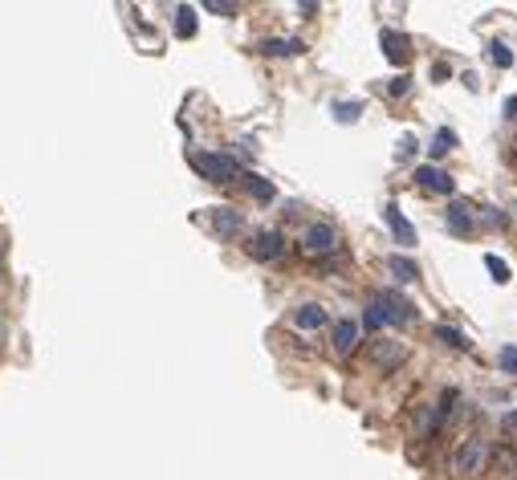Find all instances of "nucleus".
<instances>
[{
  "instance_id": "obj_17",
  "label": "nucleus",
  "mask_w": 517,
  "mask_h": 480,
  "mask_svg": "<svg viewBox=\"0 0 517 480\" xmlns=\"http://www.w3.org/2000/svg\"><path fill=\"white\" fill-rule=\"evenodd\" d=\"M448 228L460 236V232H473V216H469V208L465 204H452L448 208Z\"/></svg>"
},
{
  "instance_id": "obj_18",
  "label": "nucleus",
  "mask_w": 517,
  "mask_h": 480,
  "mask_svg": "<svg viewBox=\"0 0 517 480\" xmlns=\"http://www.w3.org/2000/svg\"><path fill=\"white\" fill-rule=\"evenodd\" d=\"M363 326H367V330H383V326H391L387 309L379 306L375 298H371V306H367V313H363Z\"/></svg>"
},
{
  "instance_id": "obj_27",
  "label": "nucleus",
  "mask_w": 517,
  "mask_h": 480,
  "mask_svg": "<svg viewBox=\"0 0 517 480\" xmlns=\"http://www.w3.org/2000/svg\"><path fill=\"white\" fill-rule=\"evenodd\" d=\"M204 8H208V12H224V17H228V12H236V4H228V0H208Z\"/></svg>"
},
{
  "instance_id": "obj_24",
  "label": "nucleus",
  "mask_w": 517,
  "mask_h": 480,
  "mask_svg": "<svg viewBox=\"0 0 517 480\" xmlns=\"http://www.w3.org/2000/svg\"><path fill=\"white\" fill-rule=\"evenodd\" d=\"M485 269H489V273H493V281H497V285H505V281H509V264H505V261H497V257H493V253H489V257H485Z\"/></svg>"
},
{
  "instance_id": "obj_23",
  "label": "nucleus",
  "mask_w": 517,
  "mask_h": 480,
  "mask_svg": "<svg viewBox=\"0 0 517 480\" xmlns=\"http://www.w3.org/2000/svg\"><path fill=\"white\" fill-rule=\"evenodd\" d=\"M497 366H501L505 375H517V346H501L497 350Z\"/></svg>"
},
{
  "instance_id": "obj_25",
  "label": "nucleus",
  "mask_w": 517,
  "mask_h": 480,
  "mask_svg": "<svg viewBox=\"0 0 517 480\" xmlns=\"http://www.w3.org/2000/svg\"><path fill=\"white\" fill-rule=\"evenodd\" d=\"M358 110H363L358 102H338V106H334V118H338V123H354Z\"/></svg>"
},
{
  "instance_id": "obj_8",
  "label": "nucleus",
  "mask_w": 517,
  "mask_h": 480,
  "mask_svg": "<svg viewBox=\"0 0 517 480\" xmlns=\"http://www.w3.org/2000/svg\"><path fill=\"white\" fill-rule=\"evenodd\" d=\"M358 346V322L354 317H338L334 322V354H350Z\"/></svg>"
},
{
  "instance_id": "obj_26",
  "label": "nucleus",
  "mask_w": 517,
  "mask_h": 480,
  "mask_svg": "<svg viewBox=\"0 0 517 480\" xmlns=\"http://www.w3.org/2000/svg\"><path fill=\"white\" fill-rule=\"evenodd\" d=\"M391 94H395V98H403V94H407V90H412V78H407V74H399V78H395V82H391Z\"/></svg>"
},
{
  "instance_id": "obj_20",
  "label": "nucleus",
  "mask_w": 517,
  "mask_h": 480,
  "mask_svg": "<svg viewBox=\"0 0 517 480\" xmlns=\"http://www.w3.org/2000/svg\"><path fill=\"white\" fill-rule=\"evenodd\" d=\"M489 61H493L497 70H509V65H514V53H509V45H505V41H489Z\"/></svg>"
},
{
  "instance_id": "obj_13",
  "label": "nucleus",
  "mask_w": 517,
  "mask_h": 480,
  "mask_svg": "<svg viewBox=\"0 0 517 480\" xmlns=\"http://www.w3.org/2000/svg\"><path fill=\"white\" fill-rule=\"evenodd\" d=\"M387 269L395 273V281H399V285H412V281H420V264L407 261V257H399V253L387 261Z\"/></svg>"
},
{
  "instance_id": "obj_14",
  "label": "nucleus",
  "mask_w": 517,
  "mask_h": 480,
  "mask_svg": "<svg viewBox=\"0 0 517 480\" xmlns=\"http://www.w3.org/2000/svg\"><path fill=\"white\" fill-rule=\"evenodd\" d=\"M212 228L220 236H236L241 232V212H232V208H216L212 212Z\"/></svg>"
},
{
  "instance_id": "obj_4",
  "label": "nucleus",
  "mask_w": 517,
  "mask_h": 480,
  "mask_svg": "<svg viewBox=\"0 0 517 480\" xmlns=\"http://www.w3.org/2000/svg\"><path fill=\"white\" fill-rule=\"evenodd\" d=\"M281 253H285V236L277 228H261L257 236L249 240V257L253 261H277Z\"/></svg>"
},
{
  "instance_id": "obj_6",
  "label": "nucleus",
  "mask_w": 517,
  "mask_h": 480,
  "mask_svg": "<svg viewBox=\"0 0 517 480\" xmlns=\"http://www.w3.org/2000/svg\"><path fill=\"white\" fill-rule=\"evenodd\" d=\"M383 220H387L391 236H395L403 249H412V244H416V228H412V224H407V216L399 212V204H387V208H383Z\"/></svg>"
},
{
  "instance_id": "obj_30",
  "label": "nucleus",
  "mask_w": 517,
  "mask_h": 480,
  "mask_svg": "<svg viewBox=\"0 0 517 480\" xmlns=\"http://www.w3.org/2000/svg\"><path fill=\"white\" fill-rule=\"evenodd\" d=\"M505 428H517V411H505Z\"/></svg>"
},
{
  "instance_id": "obj_10",
  "label": "nucleus",
  "mask_w": 517,
  "mask_h": 480,
  "mask_svg": "<svg viewBox=\"0 0 517 480\" xmlns=\"http://www.w3.org/2000/svg\"><path fill=\"white\" fill-rule=\"evenodd\" d=\"M265 57H294V53H302L305 45L298 41V37H269V41L257 45Z\"/></svg>"
},
{
  "instance_id": "obj_19",
  "label": "nucleus",
  "mask_w": 517,
  "mask_h": 480,
  "mask_svg": "<svg viewBox=\"0 0 517 480\" xmlns=\"http://www.w3.org/2000/svg\"><path fill=\"white\" fill-rule=\"evenodd\" d=\"M175 33H179V37H192V33H196V8H187V4L175 8Z\"/></svg>"
},
{
  "instance_id": "obj_1",
  "label": "nucleus",
  "mask_w": 517,
  "mask_h": 480,
  "mask_svg": "<svg viewBox=\"0 0 517 480\" xmlns=\"http://www.w3.org/2000/svg\"><path fill=\"white\" fill-rule=\"evenodd\" d=\"M192 167L204 175V179H212V183H232L241 167H236V159L232 155H220V151H196L192 155Z\"/></svg>"
},
{
  "instance_id": "obj_7",
  "label": "nucleus",
  "mask_w": 517,
  "mask_h": 480,
  "mask_svg": "<svg viewBox=\"0 0 517 480\" xmlns=\"http://www.w3.org/2000/svg\"><path fill=\"white\" fill-rule=\"evenodd\" d=\"M375 302H379V306L387 309V317H391V322H416V317H420L412 302H403V298H399V293H391V289L375 293Z\"/></svg>"
},
{
  "instance_id": "obj_15",
  "label": "nucleus",
  "mask_w": 517,
  "mask_h": 480,
  "mask_svg": "<svg viewBox=\"0 0 517 480\" xmlns=\"http://www.w3.org/2000/svg\"><path fill=\"white\" fill-rule=\"evenodd\" d=\"M383 53H387V61H403L407 57V37H399L395 29H383Z\"/></svg>"
},
{
  "instance_id": "obj_29",
  "label": "nucleus",
  "mask_w": 517,
  "mask_h": 480,
  "mask_svg": "<svg viewBox=\"0 0 517 480\" xmlns=\"http://www.w3.org/2000/svg\"><path fill=\"white\" fill-rule=\"evenodd\" d=\"M505 114H509V118H517V98H509V102H505Z\"/></svg>"
},
{
  "instance_id": "obj_21",
  "label": "nucleus",
  "mask_w": 517,
  "mask_h": 480,
  "mask_svg": "<svg viewBox=\"0 0 517 480\" xmlns=\"http://www.w3.org/2000/svg\"><path fill=\"white\" fill-rule=\"evenodd\" d=\"M436 338H440V342H448L452 350H469V346H473V342H469L460 330H452V326H436Z\"/></svg>"
},
{
  "instance_id": "obj_3",
  "label": "nucleus",
  "mask_w": 517,
  "mask_h": 480,
  "mask_svg": "<svg viewBox=\"0 0 517 480\" xmlns=\"http://www.w3.org/2000/svg\"><path fill=\"white\" fill-rule=\"evenodd\" d=\"M338 249V232L330 228V224H310L302 232V253L305 257H326V253H334Z\"/></svg>"
},
{
  "instance_id": "obj_5",
  "label": "nucleus",
  "mask_w": 517,
  "mask_h": 480,
  "mask_svg": "<svg viewBox=\"0 0 517 480\" xmlns=\"http://www.w3.org/2000/svg\"><path fill=\"white\" fill-rule=\"evenodd\" d=\"M416 183H420L424 191H440V196H452V191H456V179L448 171H440V167H432V163L416 167Z\"/></svg>"
},
{
  "instance_id": "obj_28",
  "label": "nucleus",
  "mask_w": 517,
  "mask_h": 480,
  "mask_svg": "<svg viewBox=\"0 0 517 480\" xmlns=\"http://www.w3.org/2000/svg\"><path fill=\"white\" fill-rule=\"evenodd\" d=\"M412 151H416V138H412V134H403V138H399V151H395V155H399V159H407Z\"/></svg>"
},
{
  "instance_id": "obj_11",
  "label": "nucleus",
  "mask_w": 517,
  "mask_h": 480,
  "mask_svg": "<svg viewBox=\"0 0 517 480\" xmlns=\"http://www.w3.org/2000/svg\"><path fill=\"white\" fill-rule=\"evenodd\" d=\"M294 326H298V330H318V326H326V309L314 306V302H305V306L294 309Z\"/></svg>"
},
{
  "instance_id": "obj_12",
  "label": "nucleus",
  "mask_w": 517,
  "mask_h": 480,
  "mask_svg": "<svg viewBox=\"0 0 517 480\" xmlns=\"http://www.w3.org/2000/svg\"><path fill=\"white\" fill-rule=\"evenodd\" d=\"M493 468L501 472V480H517V448L501 444V448L493 452Z\"/></svg>"
},
{
  "instance_id": "obj_16",
  "label": "nucleus",
  "mask_w": 517,
  "mask_h": 480,
  "mask_svg": "<svg viewBox=\"0 0 517 480\" xmlns=\"http://www.w3.org/2000/svg\"><path fill=\"white\" fill-rule=\"evenodd\" d=\"M245 187H249V196L261 200V204H269V200L277 196V187H273L269 179H261V175H245Z\"/></svg>"
},
{
  "instance_id": "obj_2",
  "label": "nucleus",
  "mask_w": 517,
  "mask_h": 480,
  "mask_svg": "<svg viewBox=\"0 0 517 480\" xmlns=\"http://www.w3.org/2000/svg\"><path fill=\"white\" fill-rule=\"evenodd\" d=\"M485 456H489V448H485V439L480 436H469L460 439V448H456V456H452V472L456 477H476L480 468H485Z\"/></svg>"
},
{
  "instance_id": "obj_22",
  "label": "nucleus",
  "mask_w": 517,
  "mask_h": 480,
  "mask_svg": "<svg viewBox=\"0 0 517 480\" xmlns=\"http://www.w3.org/2000/svg\"><path fill=\"white\" fill-rule=\"evenodd\" d=\"M452 143H456V134L448 131V127H444V131H436V138H432V147H428V155H432V159L448 155V151H452Z\"/></svg>"
},
{
  "instance_id": "obj_9",
  "label": "nucleus",
  "mask_w": 517,
  "mask_h": 480,
  "mask_svg": "<svg viewBox=\"0 0 517 480\" xmlns=\"http://www.w3.org/2000/svg\"><path fill=\"white\" fill-rule=\"evenodd\" d=\"M371 362L391 371V366L403 362V346H399V342H387V338H383V342H371Z\"/></svg>"
}]
</instances>
